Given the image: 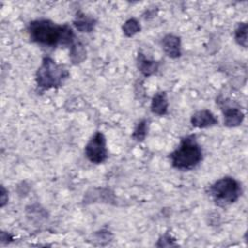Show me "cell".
Instances as JSON below:
<instances>
[{"label":"cell","mask_w":248,"mask_h":248,"mask_svg":"<svg viewBox=\"0 0 248 248\" xmlns=\"http://www.w3.org/2000/svg\"><path fill=\"white\" fill-rule=\"evenodd\" d=\"M173 168L182 170H192L202 160V150L194 135L183 138L178 147L170 154Z\"/></svg>","instance_id":"7a4b0ae2"},{"label":"cell","mask_w":248,"mask_h":248,"mask_svg":"<svg viewBox=\"0 0 248 248\" xmlns=\"http://www.w3.org/2000/svg\"><path fill=\"white\" fill-rule=\"evenodd\" d=\"M69 77L70 73L65 65L58 64L55 60L46 56L44 57L36 72V82L40 89L48 90L60 87Z\"/></svg>","instance_id":"3957f363"},{"label":"cell","mask_w":248,"mask_h":248,"mask_svg":"<svg viewBox=\"0 0 248 248\" xmlns=\"http://www.w3.org/2000/svg\"><path fill=\"white\" fill-rule=\"evenodd\" d=\"M141 29V26L140 22L136 18H129L125 21V23L122 26L123 33L126 37H132L135 34L139 33Z\"/></svg>","instance_id":"4fadbf2b"},{"label":"cell","mask_w":248,"mask_h":248,"mask_svg":"<svg viewBox=\"0 0 248 248\" xmlns=\"http://www.w3.org/2000/svg\"><path fill=\"white\" fill-rule=\"evenodd\" d=\"M165 53L170 58H178L181 55L180 38L173 34H167L161 41Z\"/></svg>","instance_id":"8992f818"},{"label":"cell","mask_w":248,"mask_h":248,"mask_svg":"<svg viewBox=\"0 0 248 248\" xmlns=\"http://www.w3.org/2000/svg\"><path fill=\"white\" fill-rule=\"evenodd\" d=\"M86 158L94 164H102L108 159L107 140L103 133L96 132L84 148Z\"/></svg>","instance_id":"5b68a950"},{"label":"cell","mask_w":248,"mask_h":248,"mask_svg":"<svg viewBox=\"0 0 248 248\" xmlns=\"http://www.w3.org/2000/svg\"><path fill=\"white\" fill-rule=\"evenodd\" d=\"M74 25L79 32L88 33L94 29L96 25V20L94 17L79 11L77 13L75 16Z\"/></svg>","instance_id":"8fae6325"},{"label":"cell","mask_w":248,"mask_h":248,"mask_svg":"<svg viewBox=\"0 0 248 248\" xmlns=\"http://www.w3.org/2000/svg\"><path fill=\"white\" fill-rule=\"evenodd\" d=\"M151 111L154 114L163 116L168 113V108H169V101H168V96L165 91H160L157 92L151 101Z\"/></svg>","instance_id":"30bf717a"},{"label":"cell","mask_w":248,"mask_h":248,"mask_svg":"<svg viewBox=\"0 0 248 248\" xmlns=\"http://www.w3.org/2000/svg\"><path fill=\"white\" fill-rule=\"evenodd\" d=\"M209 196L218 206H228L235 202L242 194L240 183L231 176L216 180L209 186Z\"/></svg>","instance_id":"277c9868"},{"label":"cell","mask_w":248,"mask_h":248,"mask_svg":"<svg viewBox=\"0 0 248 248\" xmlns=\"http://www.w3.org/2000/svg\"><path fill=\"white\" fill-rule=\"evenodd\" d=\"M174 238H172V236L169 233L164 234L158 241L157 246H176L177 244L174 242Z\"/></svg>","instance_id":"2e32d148"},{"label":"cell","mask_w":248,"mask_h":248,"mask_svg":"<svg viewBox=\"0 0 248 248\" xmlns=\"http://www.w3.org/2000/svg\"><path fill=\"white\" fill-rule=\"evenodd\" d=\"M137 66L139 71L144 76V77H150L154 75L160 66L159 61L150 60L145 57V55L141 52H139L137 57Z\"/></svg>","instance_id":"9c48e42d"},{"label":"cell","mask_w":248,"mask_h":248,"mask_svg":"<svg viewBox=\"0 0 248 248\" xmlns=\"http://www.w3.org/2000/svg\"><path fill=\"white\" fill-rule=\"evenodd\" d=\"M28 33L30 39L45 46L55 47L67 46L69 48L77 43V37L68 24H57L49 19H36L29 23Z\"/></svg>","instance_id":"6da1fadb"},{"label":"cell","mask_w":248,"mask_h":248,"mask_svg":"<svg viewBox=\"0 0 248 248\" xmlns=\"http://www.w3.org/2000/svg\"><path fill=\"white\" fill-rule=\"evenodd\" d=\"M234 39L239 46H247V23L241 22L237 25L234 31Z\"/></svg>","instance_id":"9a60e30c"},{"label":"cell","mask_w":248,"mask_h":248,"mask_svg":"<svg viewBox=\"0 0 248 248\" xmlns=\"http://www.w3.org/2000/svg\"><path fill=\"white\" fill-rule=\"evenodd\" d=\"M70 59L74 64L81 63L86 58V50L80 42L75 43L70 48Z\"/></svg>","instance_id":"7c38bea8"},{"label":"cell","mask_w":248,"mask_h":248,"mask_svg":"<svg viewBox=\"0 0 248 248\" xmlns=\"http://www.w3.org/2000/svg\"><path fill=\"white\" fill-rule=\"evenodd\" d=\"M0 200H1V206L3 207L6 202H8V194H7V191L5 190V188L3 186H1V197H0Z\"/></svg>","instance_id":"e0dca14e"},{"label":"cell","mask_w":248,"mask_h":248,"mask_svg":"<svg viewBox=\"0 0 248 248\" xmlns=\"http://www.w3.org/2000/svg\"><path fill=\"white\" fill-rule=\"evenodd\" d=\"M223 109V115H224V125L227 127H236L239 126L243 119H244V113L242 110L235 107H230L226 106Z\"/></svg>","instance_id":"ba28073f"},{"label":"cell","mask_w":248,"mask_h":248,"mask_svg":"<svg viewBox=\"0 0 248 248\" xmlns=\"http://www.w3.org/2000/svg\"><path fill=\"white\" fill-rule=\"evenodd\" d=\"M218 119L208 109H201L191 116V124L196 128H208L216 125Z\"/></svg>","instance_id":"52a82bcc"},{"label":"cell","mask_w":248,"mask_h":248,"mask_svg":"<svg viewBox=\"0 0 248 248\" xmlns=\"http://www.w3.org/2000/svg\"><path fill=\"white\" fill-rule=\"evenodd\" d=\"M147 131H148V121L146 119H142L137 124L132 137L137 141H142L147 135Z\"/></svg>","instance_id":"5bb4252c"}]
</instances>
